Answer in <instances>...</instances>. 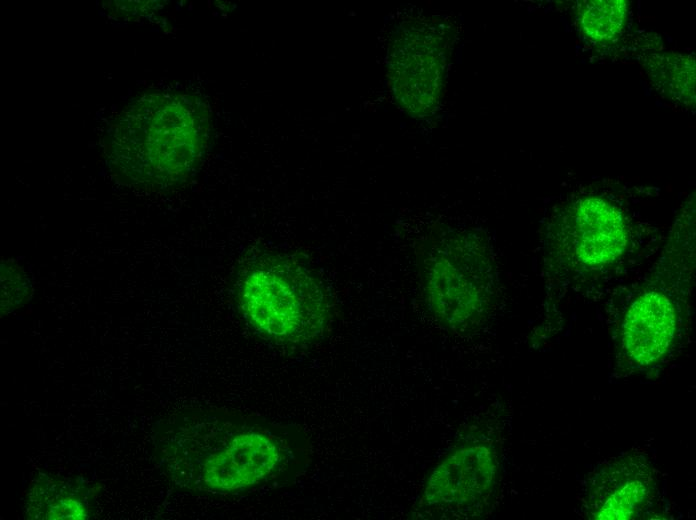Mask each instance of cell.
I'll return each instance as SVG.
<instances>
[{
    "label": "cell",
    "mask_w": 696,
    "mask_h": 520,
    "mask_svg": "<svg viewBox=\"0 0 696 520\" xmlns=\"http://www.w3.org/2000/svg\"><path fill=\"white\" fill-rule=\"evenodd\" d=\"M175 476L219 492L259 483L279 468L284 451L269 432L229 420H212L175 435Z\"/></svg>",
    "instance_id": "7a4b0ae2"
},
{
    "label": "cell",
    "mask_w": 696,
    "mask_h": 520,
    "mask_svg": "<svg viewBox=\"0 0 696 520\" xmlns=\"http://www.w3.org/2000/svg\"><path fill=\"white\" fill-rule=\"evenodd\" d=\"M580 24L583 32L595 41H607L623 29L627 4L623 0H591L580 6Z\"/></svg>",
    "instance_id": "9c48e42d"
},
{
    "label": "cell",
    "mask_w": 696,
    "mask_h": 520,
    "mask_svg": "<svg viewBox=\"0 0 696 520\" xmlns=\"http://www.w3.org/2000/svg\"><path fill=\"white\" fill-rule=\"evenodd\" d=\"M646 70L658 90L672 101H695V61L690 55L664 52L647 59Z\"/></svg>",
    "instance_id": "52a82bcc"
},
{
    "label": "cell",
    "mask_w": 696,
    "mask_h": 520,
    "mask_svg": "<svg viewBox=\"0 0 696 520\" xmlns=\"http://www.w3.org/2000/svg\"><path fill=\"white\" fill-rule=\"evenodd\" d=\"M28 514L34 519H85L87 504L71 485L52 480L35 484L29 494Z\"/></svg>",
    "instance_id": "ba28073f"
},
{
    "label": "cell",
    "mask_w": 696,
    "mask_h": 520,
    "mask_svg": "<svg viewBox=\"0 0 696 520\" xmlns=\"http://www.w3.org/2000/svg\"><path fill=\"white\" fill-rule=\"evenodd\" d=\"M205 134V114L196 101L151 94L123 111L113 131L112 157L133 181L174 182L195 165Z\"/></svg>",
    "instance_id": "6da1fadb"
},
{
    "label": "cell",
    "mask_w": 696,
    "mask_h": 520,
    "mask_svg": "<svg viewBox=\"0 0 696 520\" xmlns=\"http://www.w3.org/2000/svg\"><path fill=\"white\" fill-rule=\"evenodd\" d=\"M675 328L676 314L671 301L657 291L643 293L625 315L623 348L634 362L649 365L667 352Z\"/></svg>",
    "instance_id": "5b68a950"
},
{
    "label": "cell",
    "mask_w": 696,
    "mask_h": 520,
    "mask_svg": "<svg viewBox=\"0 0 696 520\" xmlns=\"http://www.w3.org/2000/svg\"><path fill=\"white\" fill-rule=\"evenodd\" d=\"M25 276L19 267L12 264L2 268V308L7 305L9 300L18 303L24 300V296L29 293V281Z\"/></svg>",
    "instance_id": "8fae6325"
},
{
    "label": "cell",
    "mask_w": 696,
    "mask_h": 520,
    "mask_svg": "<svg viewBox=\"0 0 696 520\" xmlns=\"http://www.w3.org/2000/svg\"><path fill=\"white\" fill-rule=\"evenodd\" d=\"M575 253L588 266L612 263L626 247V230L618 209L601 198L580 200L572 213Z\"/></svg>",
    "instance_id": "8992f818"
},
{
    "label": "cell",
    "mask_w": 696,
    "mask_h": 520,
    "mask_svg": "<svg viewBox=\"0 0 696 520\" xmlns=\"http://www.w3.org/2000/svg\"><path fill=\"white\" fill-rule=\"evenodd\" d=\"M239 298L247 318L275 339L301 342L324 329L323 291L292 261L270 258L256 263L241 281Z\"/></svg>",
    "instance_id": "3957f363"
},
{
    "label": "cell",
    "mask_w": 696,
    "mask_h": 520,
    "mask_svg": "<svg viewBox=\"0 0 696 520\" xmlns=\"http://www.w3.org/2000/svg\"><path fill=\"white\" fill-rule=\"evenodd\" d=\"M646 495L644 476H629L620 479L605 497L596 501L597 519H627L640 507Z\"/></svg>",
    "instance_id": "30bf717a"
},
{
    "label": "cell",
    "mask_w": 696,
    "mask_h": 520,
    "mask_svg": "<svg viewBox=\"0 0 696 520\" xmlns=\"http://www.w3.org/2000/svg\"><path fill=\"white\" fill-rule=\"evenodd\" d=\"M497 469L496 453L490 445H463L435 467L424 488L423 505L439 515L471 516L493 491Z\"/></svg>",
    "instance_id": "277c9868"
}]
</instances>
